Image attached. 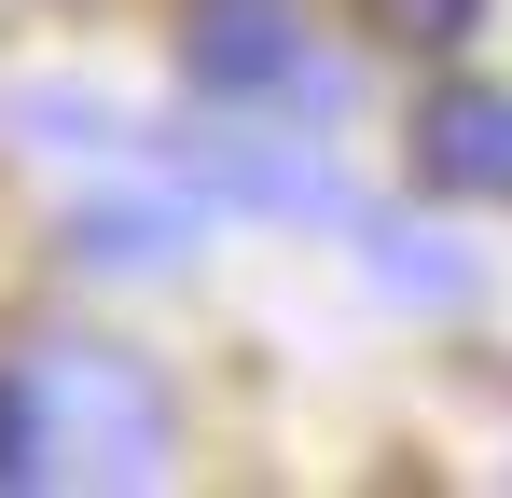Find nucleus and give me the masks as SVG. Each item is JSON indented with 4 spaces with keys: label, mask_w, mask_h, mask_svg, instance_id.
Here are the masks:
<instances>
[{
    "label": "nucleus",
    "mask_w": 512,
    "mask_h": 498,
    "mask_svg": "<svg viewBox=\"0 0 512 498\" xmlns=\"http://www.w3.org/2000/svg\"><path fill=\"white\" fill-rule=\"evenodd\" d=\"M167 443H180V415H167L153 360L84 346V332H56V346L14 360V471L28 485H153Z\"/></svg>",
    "instance_id": "f257e3e1"
},
{
    "label": "nucleus",
    "mask_w": 512,
    "mask_h": 498,
    "mask_svg": "<svg viewBox=\"0 0 512 498\" xmlns=\"http://www.w3.org/2000/svg\"><path fill=\"white\" fill-rule=\"evenodd\" d=\"M180 70L208 97H277V83H305V14L291 0H180Z\"/></svg>",
    "instance_id": "f03ea898"
},
{
    "label": "nucleus",
    "mask_w": 512,
    "mask_h": 498,
    "mask_svg": "<svg viewBox=\"0 0 512 498\" xmlns=\"http://www.w3.org/2000/svg\"><path fill=\"white\" fill-rule=\"evenodd\" d=\"M416 180L429 194H471V208H512V83H443L416 111Z\"/></svg>",
    "instance_id": "7ed1b4c3"
},
{
    "label": "nucleus",
    "mask_w": 512,
    "mask_h": 498,
    "mask_svg": "<svg viewBox=\"0 0 512 498\" xmlns=\"http://www.w3.org/2000/svg\"><path fill=\"white\" fill-rule=\"evenodd\" d=\"M180 249H194V208H167V194H125V208L70 222V263H125V277H167Z\"/></svg>",
    "instance_id": "20e7f679"
},
{
    "label": "nucleus",
    "mask_w": 512,
    "mask_h": 498,
    "mask_svg": "<svg viewBox=\"0 0 512 498\" xmlns=\"http://www.w3.org/2000/svg\"><path fill=\"white\" fill-rule=\"evenodd\" d=\"M360 14H374L388 42H416V56H443V42H471V28H485V0H360Z\"/></svg>",
    "instance_id": "39448f33"
}]
</instances>
